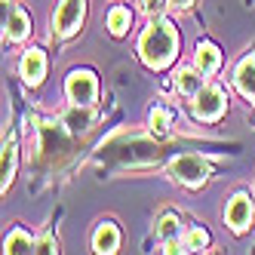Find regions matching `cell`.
<instances>
[{"label": "cell", "mask_w": 255, "mask_h": 255, "mask_svg": "<svg viewBox=\"0 0 255 255\" xmlns=\"http://www.w3.org/2000/svg\"><path fill=\"white\" fill-rule=\"evenodd\" d=\"M138 52H141V62L148 68H154V71L166 68L175 59V52H178V31H175V25L166 22V19H154L141 34Z\"/></svg>", "instance_id": "cell-1"}, {"label": "cell", "mask_w": 255, "mask_h": 255, "mask_svg": "<svg viewBox=\"0 0 255 255\" xmlns=\"http://www.w3.org/2000/svg\"><path fill=\"white\" fill-rule=\"evenodd\" d=\"M83 12H86V0H62L56 15H52V31L59 37H71L80 22H83Z\"/></svg>", "instance_id": "cell-2"}, {"label": "cell", "mask_w": 255, "mask_h": 255, "mask_svg": "<svg viewBox=\"0 0 255 255\" xmlns=\"http://www.w3.org/2000/svg\"><path fill=\"white\" fill-rule=\"evenodd\" d=\"M225 108H228V99L222 93V86H203L194 96V114L200 120H206V123L218 120V117L225 114Z\"/></svg>", "instance_id": "cell-3"}, {"label": "cell", "mask_w": 255, "mask_h": 255, "mask_svg": "<svg viewBox=\"0 0 255 255\" xmlns=\"http://www.w3.org/2000/svg\"><path fill=\"white\" fill-rule=\"evenodd\" d=\"M169 172H172V178H178L181 185H188V188H200V185H203V181L209 178V166H206V163L200 160V157H194V154L172 160Z\"/></svg>", "instance_id": "cell-4"}, {"label": "cell", "mask_w": 255, "mask_h": 255, "mask_svg": "<svg viewBox=\"0 0 255 255\" xmlns=\"http://www.w3.org/2000/svg\"><path fill=\"white\" fill-rule=\"evenodd\" d=\"M65 93H68V99L74 105H93L96 93H99L96 74L93 71H74V74L68 77V83H65Z\"/></svg>", "instance_id": "cell-5"}, {"label": "cell", "mask_w": 255, "mask_h": 255, "mask_svg": "<svg viewBox=\"0 0 255 255\" xmlns=\"http://www.w3.org/2000/svg\"><path fill=\"white\" fill-rule=\"evenodd\" d=\"M225 222H228V228H231L234 234H243V231L252 225V200H249L246 194H237L231 203H228Z\"/></svg>", "instance_id": "cell-6"}, {"label": "cell", "mask_w": 255, "mask_h": 255, "mask_svg": "<svg viewBox=\"0 0 255 255\" xmlns=\"http://www.w3.org/2000/svg\"><path fill=\"white\" fill-rule=\"evenodd\" d=\"M46 74V56L40 49H28L25 56H22V77L31 83V86H37Z\"/></svg>", "instance_id": "cell-7"}, {"label": "cell", "mask_w": 255, "mask_h": 255, "mask_svg": "<svg viewBox=\"0 0 255 255\" xmlns=\"http://www.w3.org/2000/svg\"><path fill=\"white\" fill-rule=\"evenodd\" d=\"M117 246H120V231H117L111 222L99 225L96 234H93V249H96V252H105V255H111V252H117Z\"/></svg>", "instance_id": "cell-8"}, {"label": "cell", "mask_w": 255, "mask_h": 255, "mask_svg": "<svg viewBox=\"0 0 255 255\" xmlns=\"http://www.w3.org/2000/svg\"><path fill=\"white\" fill-rule=\"evenodd\" d=\"M237 89L249 102H255V56H246L240 62V68H237Z\"/></svg>", "instance_id": "cell-9"}, {"label": "cell", "mask_w": 255, "mask_h": 255, "mask_svg": "<svg viewBox=\"0 0 255 255\" xmlns=\"http://www.w3.org/2000/svg\"><path fill=\"white\" fill-rule=\"evenodd\" d=\"M203 71H200L197 65L194 68H185V71H178V74H175V83H178V89H181V93H185V96H197L200 93V89H203L206 83H203Z\"/></svg>", "instance_id": "cell-10"}, {"label": "cell", "mask_w": 255, "mask_h": 255, "mask_svg": "<svg viewBox=\"0 0 255 255\" xmlns=\"http://www.w3.org/2000/svg\"><path fill=\"white\" fill-rule=\"evenodd\" d=\"M194 65L209 77V74H215V71H218V65H222V52H218L212 43H200V46H197V59H194Z\"/></svg>", "instance_id": "cell-11"}, {"label": "cell", "mask_w": 255, "mask_h": 255, "mask_svg": "<svg viewBox=\"0 0 255 255\" xmlns=\"http://www.w3.org/2000/svg\"><path fill=\"white\" fill-rule=\"evenodd\" d=\"M28 31H31L28 15H25L22 9H12V12L6 15V37H9V40H25Z\"/></svg>", "instance_id": "cell-12"}, {"label": "cell", "mask_w": 255, "mask_h": 255, "mask_svg": "<svg viewBox=\"0 0 255 255\" xmlns=\"http://www.w3.org/2000/svg\"><path fill=\"white\" fill-rule=\"evenodd\" d=\"M89 123H93L89 105H74V108L65 114V126H68L71 132H83V129H89Z\"/></svg>", "instance_id": "cell-13"}, {"label": "cell", "mask_w": 255, "mask_h": 255, "mask_svg": "<svg viewBox=\"0 0 255 255\" xmlns=\"http://www.w3.org/2000/svg\"><path fill=\"white\" fill-rule=\"evenodd\" d=\"M15 141L9 138L6 144H3V157H0V175H3V191L9 188V181H12V175H15Z\"/></svg>", "instance_id": "cell-14"}, {"label": "cell", "mask_w": 255, "mask_h": 255, "mask_svg": "<svg viewBox=\"0 0 255 255\" xmlns=\"http://www.w3.org/2000/svg\"><path fill=\"white\" fill-rule=\"evenodd\" d=\"M129 22H132V15L126 6H114L111 12H108V28H111L114 37H123L126 31H129Z\"/></svg>", "instance_id": "cell-15"}, {"label": "cell", "mask_w": 255, "mask_h": 255, "mask_svg": "<svg viewBox=\"0 0 255 255\" xmlns=\"http://www.w3.org/2000/svg\"><path fill=\"white\" fill-rule=\"evenodd\" d=\"M3 252H37V243H34L25 231H12L3 240Z\"/></svg>", "instance_id": "cell-16"}, {"label": "cell", "mask_w": 255, "mask_h": 255, "mask_svg": "<svg viewBox=\"0 0 255 255\" xmlns=\"http://www.w3.org/2000/svg\"><path fill=\"white\" fill-rule=\"evenodd\" d=\"M209 243V234L203 228H191L185 234V243H181V252H197V249H203Z\"/></svg>", "instance_id": "cell-17"}, {"label": "cell", "mask_w": 255, "mask_h": 255, "mask_svg": "<svg viewBox=\"0 0 255 255\" xmlns=\"http://www.w3.org/2000/svg\"><path fill=\"white\" fill-rule=\"evenodd\" d=\"M178 234H181L178 218H175V215H163V218H160V225H157V237L169 243V240H178Z\"/></svg>", "instance_id": "cell-18"}, {"label": "cell", "mask_w": 255, "mask_h": 255, "mask_svg": "<svg viewBox=\"0 0 255 255\" xmlns=\"http://www.w3.org/2000/svg\"><path fill=\"white\" fill-rule=\"evenodd\" d=\"M169 123H172V114L166 111V108H154V111H151V126L157 132H166Z\"/></svg>", "instance_id": "cell-19"}, {"label": "cell", "mask_w": 255, "mask_h": 255, "mask_svg": "<svg viewBox=\"0 0 255 255\" xmlns=\"http://www.w3.org/2000/svg\"><path fill=\"white\" fill-rule=\"evenodd\" d=\"M163 6H166V0H141V9L148 12V15H160Z\"/></svg>", "instance_id": "cell-20"}, {"label": "cell", "mask_w": 255, "mask_h": 255, "mask_svg": "<svg viewBox=\"0 0 255 255\" xmlns=\"http://www.w3.org/2000/svg\"><path fill=\"white\" fill-rule=\"evenodd\" d=\"M37 252H59V243L52 240V237H43V240L37 243Z\"/></svg>", "instance_id": "cell-21"}, {"label": "cell", "mask_w": 255, "mask_h": 255, "mask_svg": "<svg viewBox=\"0 0 255 255\" xmlns=\"http://www.w3.org/2000/svg\"><path fill=\"white\" fill-rule=\"evenodd\" d=\"M169 3H172L175 9H188V6L194 3V0H169Z\"/></svg>", "instance_id": "cell-22"}]
</instances>
